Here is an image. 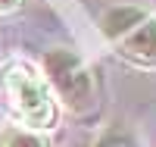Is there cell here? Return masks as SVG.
Masks as SVG:
<instances>
[{"mask_svg":"<svg viewBox=\"0 0 156 147\" xmlns=\"http://www.w3.org/2000/svg\"><path fill=\"white\" fill-rule=\"evenodd\" d=\"M100 31L119 47L125 60L156 66V19L137 6H112L100 19Z\"/></svg>","mask_w":156,"mask_h":147,"instance_id":"obj_1","label":"cell"},{"mask_svg":"<svg viewBox=\"0 0 156 147\" xmlns=\"http://www.w3.org/2000/svg\"><path fill=\"white\" fill-rule=\"evenodd\" d=\"M44 75L66 110L84 113L94 106V78L72 50H50L44 57Z\"/></svg>","mask_w":156,"mask_h":147,"instance_id":"obj_2","label":"cell"},{"mask_svg":"<svg viewBox=\"0 0 156 147\" xmlns=\"http://www.w3.org/2000/svg\"><path fill=\"white\" fill-rule=\"evenodd\" d=\"M3 91H6V97L12 103V110H16L31 128H50L53 125L56 106H53V100H50L44 82L28 69V66H22V63L6 66Z\"/></svg>","mask_w":156,"mask_h":147,"instance_id":"obj_3","label":"cell"},{"mask_svg":"<svg viewBox=\"0 0 156 147\" xmlns=\"http://www.w3.org/2000/svg\"><path fill=\"white\" fill-rule=\"evenodd\" d=\"M94 147H140V141L134 138L131 128H125V125H109V128L97 138Z\"/></svg>","mask_w":156,"mask_h":147,"instance_id":"obj_4","label":"cell"},{"mask_svg":"<svg viewBox=\"0 0 156 147\" xmlns=\"http://www.w3.org/2000/svg\"><path fill=\"white\" fill-rule=\"evenodd\" d=\"M3 147H47L41 135L34 131H25V128H9L3 135Z\"/></svg>","mask_w":156,"mask_h":147,"instance_id":"obj_5","label":"cell"},{"mask_svg":"<svg viewBox=\"0 0 156 147\" xmlns=\"http://www.w3.org/2000/svg\"><path fill=\"white\" fill-rule=\"evenodd\" d=\"M19 6H22V0H0V13H12Z\"/></svg>","mask_w":156,"mask_h":147,"instance_id":"obj_6","label":"cell"}]
</instances>
